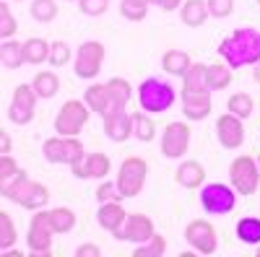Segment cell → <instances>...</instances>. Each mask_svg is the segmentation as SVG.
<instances>
[{
	"instance_id": "52a82bcc",
	"label": "cell",
	"mask_w": 260,
	"mask_h": 257,
	"mask_svg": "<svg viewBox=\"0 0 260 257\" xmlns=\"http://www.w3.org/2000/svg\"><path fill=\"white\" fill-rule=\"evenodd\" d=\"M229 179H232V187L240 195H252L257 190V182H260V169L250 156H240L229 166Z\"/></svg>"
},
{
	"instance_id": "7a4b0ae2",
	"label": "cell",
	"mask_w": 260,
	"mask_h": 257,
	"mask_svg": "<svg viewBox=\"0 0 260 257\" xmlns=\"http://www.w3.org/2000/svg\"><path fill=\"white\" fill-rule=\"evenodd\" d=\"M3 198L18 203L21 208H29V210H39V208H45L47 200H50V192L45 185H39V182H31L26 177V171H18V174L3 185Z\"/></svg>"
},
{
	"instance_id": "c3c4849f",
	"label": "cell",
	"mask_w": 260,
	"mask_h": 257,
	"mask_svg": "<svg viewBox=\"0 0 260 257\" xmlns=\"http://www.w3.org/2000/svg\"><path fill=\"white\" fill-rule=\"evenodd\" d=\"M136 3H146V6H151V3H154V0H136Z\"/></svg>"
},
{
	"instance_id": "e0dca14e",
	"label": "cell",
	"mask_w": 260,
	"mask_h": 257,
	"mask_svg": "<svg viewBox=\"0 0 260 257\" xmlns=\"http://www.w3.org/2000/svg\"><path fill=\"white\" fill-rule=\"evenodd\" d=\"M73 174L78 179H102L110 174V159L104 154H86L78 164H73Z\"/></svg>"
},
{
	"instance_id": "bcb514c9",
	"label": "cell",
	"mask_w": 260,
	"mask_h": 257,
	"mask_svg": "<svg viewBox=\"0 0 260 257\" xmlns=\"http://www.w3.org/2000/svg\"><path fill=\"white\" fill-rule=\"evenodd\" d=\"M252 78H255V81L260 83V60L255 62V70H252Z\"/></svg>"
},
{
	"instance_id": "9c48e42d",
	"label": "cell",
	"mask_w": 260,
	"mask_h": 257,
	"mask_svg": "<svg viewBox=\"0 0 260 257\" xmlns=\"http://www.w3.org/2000/svg\"><path fill=\"white\" fill-rule=\"evenodd\" d=\"M34 109H37V91L34 86L21 83L18 89L13 91L11 106H8V120L13 125H26L34 120Z\"/></svg>"
},
{
	"instance_id": "8992f818",
	"label": "cell",
	"mask_w": 260,
	"mask_h": 257,
	"mask_svg": "<svg viewBox=\"0 0 260 257\" xmlns=\"http://www.w3.org/2000/svg\"><path fill=\"white\" fill-rule=\"evenodd\" d=\"M146 171H148V166H146V161L138 159V156H130V159L122 161L120 177H117V187H120V192H122V198H136L138 192L143 190V185H146Z\"/></svg>"
},
{
	"instance_id": "e575fe53",
	"label": "cell",
	"mask_w": 260,
	"mask_h": 257,
	"mask_svg": "<svg viewBox=\"0 0 260 257\" xmlns=\"http://www.w3.org/2000/svg\"><path fill=\"white\" fill-rule=\"evenodd\" d=\"M16 242V226L11 224V216L6 210H0V247L3 252H8V247Z\"/></svg>"
},
{
	"instance_id": "ffe728a7",
	"label": "cell",
	"mask_w": 260,
	"mask_h": 257,
	"mask_svg": "<svg viewBox=\"0 0 260 257\" xmlns=\"http://www.w3.org/2000/svg\"><path fill=\"white\" fill-rule=\"evenodd\" d=\"M83 101L89 104V109H94V112H99L102 117L112 109V96H110V89H107V83H94V86H89L86 89V94H83Z\"/></svg>"
},
{
	"instance_id": "ac0fdd59",
	"label": "cell",
	"mask_w": 260,
	"mask_h": 257,
	"mask_svg": "<svg viewBox=\"0 0 260 257\" xmlns=\"http://www.w3.org/2000/svg\"><path fill=\"white\" fill-rule=\"evenodd\" d=\"M182 112L187 120H206L211 112V91H182Z\"/></svg>"
},
{
	"instance_id": "2e32d148",
	"label": "cell",
	"mask_w": 260,
	"mask_h": 257,
	"mask_svg": "<svg viewBox=\"0 0 260 257\" xmlns=\"http://www.w3.org/2000/svg\"><path fill=\"white\" fill-rule=\"evenodd\" d=\"M216 135L224 148H240L245 143V127H242V117L237 115H224L216 122Z\"/></svg>"
},
{
	"instance_id": "5bb4252c",
	"label": "cell",
	"mask_w": 260,
	"mask_h": 257,
	"mask_svg": "<svg viewBox=\"0 0 260 257\" xmlns=\"http://www.w3.org/2000/svg\"><path fill=\"white\" fill-rule=\"evenodd\" d=\"M104 133L115 143L127 140L133 135V115H127L125 106H112V109L104 115Z\"/></svg>"
},
{
	"instance_id": "603a6c76",
	"label": "cell",
	"mask_w": 260,
	"mask_h": 257,
	"mask_svg": "<svg viewBox=\"0 0 260 257\" xmlns=\"http://www.w3.org/2000/svg\"><path fill=\"white\" fill-rule=\"evenodd\" d=\"M180 13H182V21L187 26H192V29H198L203 21L211 16L208 13V3H203V0H185V6L180 8Z\"/></svg>"
},
{
	"instance_id": "cb8c5ba5",
	"label": "cell",
	"mask_w": 260,
	"mask_h": 257,
	"mask_svg": "<svg viewBox=\"0 0 260 257\" xmlns=\"http://www.w3.org/2000/svg\"><path fill=\"white\" fill-rule=\"evenodd\" d=\"M50 42H45L42 36H34V39H26L24 42V60L29 65H39V62L50 60Z\"/></svg>"
},
{
	"instance_id": "6da1fadb",
	"label": "cell",
	"mask_w": 260,
	"mask_h": 257,
	"mask_svg": "<svg viewBox=\"0 0 260 257\" xmlns=\"http://www.w3.org/2000/svg\"><path fill=\"white\" fill-rule=\"evenodd\" d=\"M219 55L229 62L232 68L255 65V62L260 60V31L247 29V26L232 31L219 45Z\"/></svg>"
},
{
	"instance_id": "ba28073f",
	"label": "cell",
	"mask_w": 260,
	"mask_h": 257,
	"mask_svg": "<svg viewBox=\"0 0 260 257\" xmlns=\"http://www.w3.org/2000/svg\"><path fill=\"white\" fill-rule=\"evenodd\" d=\"M237 203V195L234 190L221 185V182H213V185H206L203 192H201V205L206 213H213V216H224L229 213Z\"/></svg>"
},
{
	"instance_id": "836d02e7",
	"label": "cell",
	"mask_w": 260,
	"mask_h": 257,
	"mask_svg": "<svg viewBox=\"0 0 260 257\" xmlns=\"http://www.w3.org/2000/svg\"><path fill=\"white\" fill-rule=\"evenodd\" d=\"M229 112L232 115H237V117H250L252 115V99L247 96V94H234V96H229Z\"/></svg>"
},
{
	"instance_id": "d4e9b609",
	"label": "cell",
	"mask_w": 260,
	"mask_h": 257,
	"mask_svg": "<svg viewBox=\"0 0 260 257\" xmlns=\"http://www.w3.org/2000/svg\"><path fill=\"white\" fill-rule=\"evenodd\" d=\"M190 65H192V62H190L187 52H182V50H169V52H164V57H161V68H164L169 76H185Z\"/></svg>"
},
{
	"instance_id": "83f0119b",
	"label": "cell",
	"mask_w": 260,
	"mask_h": 257,
	"mask_svg": "<svg viewBox=\"0 0 260 257\" xmlns=\"http://www.w3.org/2000/svg\"><path fill=\"white\" fill-rule=\"evenodd\" d=\"M237 237L245 244H260V218H255V216L240 218V224H237Z\"/></svg>"
},
{
	"instance_id": "d590c367",
	"label": "cell",
	"mask_w": 260,
	"mask_h": 257,
	"mask_svg": "<svg viewBox=\"0 0 260 257\" xmlns=\"http://www.w3.org/2000/svg\"><path fill=\"white\" fill-rule=\"evenodd\" d=\"M164 249H167L164 237L154 234V237H151L143 247H138V249H136V257H161V254H164Z\"/></svg>"
},
{
	"instance_id": "60d3db41",
	"label": "cell",
	"mask_w": 260,
	"mask_h": 257,
	"mask_svg": "<svg viewBox=\"0 0 260 257\" xmlns=\"http://www.w3.org/2000/svg\"><path fill=\"white\" fill-rule=\"evenodd\" d=\"M120 198H122V192H120V187L115 182H104L96 190V200L99 203H112V200H120Z\"/></svg>"
},
{
	"instance_id": "f6af8a7d",
	"label": "cell",
	"mask_w": 260,
	"mask_h": 257,
	"mask_svg": "<svg viewBox=\"0 0 260 257\" xmlns=\"http://www.w3.org/2000/svg\"><path fill=\"white\" fill-rule=\"evenodd\" d=\"M154 3H156L161 11H177L182 0H154Z\"/></svg>"
},
{
	"instance_id": "1f68e13d",
	"label": "cell",
	"mask_w": 260,
	"mask_h": 257,
	"mask_svg": "<svg viewBox=\"0 0 260 257\" xmlns=\"http://www.w3.org/2000/svg\"><path fill=\"white\" fill-rule=\"evenodd\" d=\"M154 133H156L154 120H151L148 115H143V112H136L133 115V135L138 140H151V138H154Z\"/></svg>"
},
{
	"instance_id": "4fadbf2b",
	"label": "cell",
	"mask_w": 260,
	"mask_h": 257,
	"mask_svg": "<svg viewBox=\"0 0 260 257\" xmlns=\"http://www.w3.org/2000/svg\"><path fill=\"white\" fill-rule=\"evenodd\" d=\"M185 239H187V244H190L192 249H198V252H203V254H213V252H216V229H213L208 221H203V218L187 224Z\"/></svg>"
},
{
	"instance_id": "44dd1931",
	"label": "cell",
	"mask_w": 260,
	"mask_h": 257,
	"mask_svg": "<svg viewBox=\"0 0 260 257\" xmlns=\"http://www.w3.org/2000/svg\"><path fill=\"white\" fill-rule=\"evenodd\" d=\"M175 179H177V185L192 190V187H198L206 179V169L198 161H182L180 169H177V174H175Z\"/></svg>"
},
{
	"instance_id": "d6986e66",
	"label": "cell",
	"mask_w": 260,
	"mask_h": 257,
	"mask_svg": "<svg viewBox=\"0 0 260 257\" xmlns=\"http://www.w3.org/2000/svg\"><path fill=\"white\" fill-rule=\"evenodd\" d=\"M96 221H99V226H102V229L112 231L115 237H117L120 229H122V226H125V221H127V213L122 210L120 200L102 203V208H99V213H96Z\"/></svg>"
},
{
	"instance_id": "4316f807",
	"label": "cell",
	"mask_w": 260,
	"mask_h": 257,
	"mask_svg": "<svg viewBox=\"0 0 260 257\" xmlns=\"http://www.w3.org/2000/svg\"><path fill=\"white\" fill-rule=\"evenodd\" d=\"M31 86H34L39 99H52L57 94V89H60V81H57V76L52 70H42V73H37Z\"/></svg>"
},
{
	"instance_id": "8d00e7d4",
	"label": "cell",
	"mask_w": 260,
	"mask_h": 257,
	"mask_svg": "<svg viewBox=\"0 0 260 257\" xmlns=\"http://www.w3.org/2000/svg\"><path fill=\"white\" fill-rule=\"evenodd\" d=\"M120 13L127 21H143L146 13H148V6L146 3H136V0H122V3H120Z\"/></svg>"
},
{
	"instance_id": "d6a6232c",
	"label": "cell",
	"mask_w": 260,
	"mask_h": 257,
	"mask_svg": "<svg viewBox=\"0 0 260 257\" xmlns=\"http://www.w3.org/2000/svg\"><path fill=\"white\" fill-rule=\"evenodd\" d=\"M57 16V3L55 0H34L31 3V18L39 21V24H47Z\"/></svg>"
},
{
	"instance_id": "5b68a950",
	"label": "cell",
	"mask_w": 260,
	"mask_h": 257,
	"mask_svg": "<svg viewBox=\"0 0 260 257\" xmlns=\"http://www.w3.org/2000/svg\"><path fill=\"white\" fill-rule=\"evenodd\" d=\"M89 120V104L86 101H78V99H71L62 104V109L57 112V120H55V133L57 135H78L81 127Z\"/></svg>"
},
{
	"instance_id": "30bf717a",
	"label": "cell",
	"mask_w": 260,
	"mask_h": 257,
	"mask_svg": "<svg viewBox=\"0 0 260 257\" xmlns=\"http://www.w3.org/2000/svg\"><path fill=\"white\" fill-rule=\"evenodd\" d=\"M52 224H50V210H37V216H31V224H29V249L31 252H39V254H47L50 247H52Z\"/></svg>"
},
{
	"instance_id": "ee69618b",
	"label": "cell",
	"mask_w": 260,
	"mask_h": 257,
	"mask_svg": "<svg viewBox=\"0 0 260 257\" xmlns=\"http://www.w3.org/2000/svg\"><path fill=\"white\" fill-rule=\"evenodd\" d=\"M76 257H99V247L96 244H83L76 249Z\"/></svg>"
},
{
	"instance_id": "b9f144b4",
	"label": "cell",
	"mask_w": 260,
	"mask_h": 257,
	"mask_svg": "<svg viewBox=\"0 0 260 257\" xmlns=\"http://www.w3.org/2000/svg\"><path fill=\"white\" fill-rule=\"evenodd\" d=\"M208 3V13L213 18H226L234 8V0H206Z\"/></svg>"
},
{
	"instance_id": "74e56055",
	"label": "cell",
	"mask_w": 260,
	"mask_h": 257,
	"mask_svg": "<svg viewBox=\"0 0 260 257\" xmlns=\"http://www.w3.org/2000/svg\"><path fill=\"white\" fill-rule=\"evenodd\" d=\"M13 34H16V18L11 16V8H8V3L3 0V3H0V36L11 39Z\"/></svg>"
},
{
	"instance_id": "8fae6325",
	"label": "cell",
	"mask_w": 260,
	"mask_h": 257,
	"mask_svg": "<svg viewBox=\"0 0 260 257\" xmlns=\"http://www.w3.org/2000/svg\"><path fill=\"white\" fill-rule=\"evenodd\" d=\"M104 62V45L102 42H83L76 55V76L78 78H94L102 70Z\"/></svg>"
},
{
	"instance_id": "681fc988",
	"label": "cell",
	"mask_w": 260,
	"mask_h": 257,
	"mask_svg": "<svg viewBox=\"0 0 260 257\" xmlns=\"http://www.w3.org/2000/svg\"><path fill=\"white\" fill-rule=\"evenodd\" d=\"M257 3H260V0H257Z\"/></svg>"
},
{
	"instance_id": "484cf974",
	"label": "cell",
	"mask_w": 260,
	"mask_h": 257,
	"mask_svg": "<svg viewBox=\"0 0 260 257\" xmlns=\"http://www.w3.org/2000/svg\"><path fill=\"white\" fill-rule=\"evenodd\" d=\"M0 62H3L6 70H16L21 62H26L24 60V45H18L13 39H6L3 47H0Z\"/></svg>"
},
{
	"instance_id": "9a60e30c",
	"label": "cell",
	"mask_w": 260,
	"mask_h": 257,
	"mask_svg": "<svg viewBox=\"0 0 260 257\" xmlns=\"http://www.w3.org/2000/svg\"><path fill=\"white\" fill-rule=\"evenodd\" d=\"M151 237H154V224H151V218L143 216V213H133V216H127L125 226L117 234V239L133 242V244H146Z\"/></svg>"
},
{
	"instance_id": "277c9868",
	"label": "cell",
	"mask_w": 260,
	"mask_h": 257,
	"mask_svg": "<svg viewBox=\"0 0 260 257\" xmlns=\"http://www.w3.org/2000/svg\"><path fill=\"white\" fill-rule=\"evenodd\" d=\"M42 154L50 164H78L86 154H83V145L76 135H57V138H50L42 145Z\"/></svg>"
},
{
	"instance_id": "f35d334b",
	"label": "cell",
	"mask_w": 260,
	"mask_h": 257,
	"mask_svg": "<svg viewBox=\"0 0 260 257\" xmlns=\"http://www.w3.org/2000/svg\"><path fill=\"white\" fill-rule=\"evenodd\" d=\"M68 60H71V47L65 45V42H52V47H50V62L52 65L62 68Z\"/></svg>"
},
{
	"instance_id": "4dcf8cb0",
	"label": "cell",
	"mask_w": 260,
	"mask_h": 257,
	"mask_svg": "<svg viewBox=\"0 0 260 257\" xmlns=\"http://www.w3.org/2000/svg\"><path fill=\"white\" fill-rule=\"evenodd\" d=\"M232 65H208V86H211V91H221L226 89V86L232 83Z\"/></svg>"
},
{
	"instance_id": "7bdbcfd3",
	"label": "cell",
	"mask_w": 260,
	"mask_h": 257,
	"mask_svg": "<svg viewBox=\"0 0 260 257\" xmlns=\"http://www.w3.org/2000/svg\"><path fill=\"white\" fill-rule=\"evenodd\" d=\"M110 8V0H81V11L86 16H102Z\"/></svg>"
},
{
	"instance_id": "f546056e",
	"label": "cell",
	"mask_w": 260,
	"mask_h": 257,
	"mask_svg": "<svg viewBox=\"0 0 260 257\" xmlns=\"http://www.w3.org/2000/svg\"><path fill=\"white\" fill-rule=\"evenodd\" d=\"M50 224H52L55 234H68L76 226V213L68 208H55V210H50Z\"/></svg>"
},
{
	"instance_id": "7dc6e473",
	"label": "cell",
	"mask_w": 260,
	"mask_h": 257,
	"mask_svg": "<svg viewBox=\"0 0 260 257\" xmlns=\"http://www.w3.org/2000/svg\"><path fill=\"white\" fill-rule=\"evenodd\" d=\"M11 151V143H8V135H3V154Z\"/></svg>"
},
{
	"instance_id": "3957f363",
	"label": "cell",
	"mask_w": 260,
	"mask_h": 257,
	"mask_svg": "<svg viewBox=\"0 0 260 257\" xmlns=\"http://www.w3.org/2000/svg\"><path fill=\"white\" fill-rule=\"evenodd\" d=\"M138 101L143 106V112H167L172 104H175V89L159 78H146L138 86Z\"/></svg>"
},
{
	"instance_id": "f1b7e54d",
	"label": "cell",
	"mask_w": 260,
	"mask_h": 257,
	"mask_svg": "<svg viewBox=\"0 0 260 257\" xmlns=\"http://www.w3.org/2000/svg\"><path fill=\"white\" fill-rule=\"evenodd\" d=\"M107 89H110V96H112V106H125L130 99H133V89L125 78H112L107 81Z\"/></svg>"
},
{
	"instance_id": "7c38bea8",
	"label": "cell",
	"mask_w": 260,
	"mask_h": 257,
	"mask_svg": "<svg viewBox=\"0 0 260 257\" xmlns=\"http://www.w3.org/2000/svg\"><path fill=\"white\" fill-rule=\"evenodd\" d=\"M190 145V127L185 122H169L164 127V138H161V154L167 159H180Z\"/></svg>"
},
{
	"instance_id": "ab89813d",
	"label": "cell",
	"mask_w": 260,
	"mask_h": 257,
	"mask_svg": "<svg viewBox=\"0 0 260 257\" xmlns=\"http://www.w3.org/2000/svg\"><path fill=\"white\" fill-rule=\"evenodd\" d=\"M18 166H16V161H13V156L11 154H3V156H0V182H11L16 174H18Z\"/></svg>"
},
{
	"instance_id": "7402d4cb",
	"label": "cell",
	"mask_w": 260,
	"mask_h": 257,
	"mask_svg": "<svg viewBox=\"0 0 260 257\" xmlns=\"http://www.w3.org/2000/svg\"><path fill=\"white\" fill-rule=\"evenodd\" d=\"M182 78H185L182 91H211V86H208V65L195 62V65L187 68V73Z\"/></svg>"
}]
</instances>
